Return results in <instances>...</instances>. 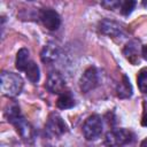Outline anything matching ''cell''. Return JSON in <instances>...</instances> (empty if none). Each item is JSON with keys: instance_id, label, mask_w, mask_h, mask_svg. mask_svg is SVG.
Returning a JSON list of instances; mask_svg holds the SVG:
<instances>
[{"instance_id": "e0dca14e", "label": "cell", "mask_w": 147, "mask_h": 147, "mask_svg": "<svg viewBox=\"0 0 147 147\" xmlns=\"http://www.w3.org/2000/svg\"><path fill=\"white\" fill-rule=\"evenodd\" d=\"M141 55H142V57L145 60H147V45L142 46V48H141Z\"/></svg>"}, {"instance_id": "3957f363", "label": "cell", "mask_w": 147, "mask_h": 147, "mask_svg": "<svg viewBox=\"0 0 147 147\" xmlns=\"http://www.w3.org/2000/svg\"><path fill=\"white\" fill-rule=\"evenodd\" d=\"M83 134L86 140H96L102 133V119L99 115H91L83 124Z\"/></svg>"}, {"instance_id": "9c48e42d", "label": "cell", "mask_w": 147, "mask_h": 147, "mask_svg": "<svg viewBox=\"0 0 147 147\" xmlns=\"http://www.w3.org/2000/svg\"><path fill=\"white\" fill-rule=\"evenodd\" d=\"M141 48L142 47H140V42L138 40H130L129 42H126L123 49V54L132 64H137L139 62Z\"/></svg>"}, {"instance_id": "ba28073f", "label": "cell", "mask_w": 147, "mask_h": 147, "mask_svg": "<svg viewBox=\"0 0 147 147\" xmlns=\"http://www.w3.org/2000/svg\"><path fill=\"white\" fill-rule=\"evenodd\" d=\"M99 30L101 33H103L108 37H111V38L119 37L123 33V29L118 23L110 21V20H107V18L102 20L99 23Z\"/></svg>"}, {"instance_id": "5bb4252c", "label": "cell", "mask_w": 147, "mask_h": 147, "mask_svg": "<svg viewBox=\"0 0 147 147\" xmlns=\"http://www.w3.org/2000/svg\"><path fill=\"white\" fill-rule=\"evenodd\" d=\"M25 75L28 77V79L31 82V83H37L40 78V71H39V67L33 62L31 61V63L28 65V68L25 69Z\"/></svg>"}, {"instance_id": "6da1fadb", "label": "cell", "mask_w": 147, "mask_h": 147, "mask_svg": "<svg viewBox=\"0 0 147 147\" xmlns=\"http://www.w3.org/2000/svg\"><path fill=\"white\" fill-rule=\"evenodd\" d=\"M0 87L5 96L14 98L22 92L23 79L18 74L2 71L0 76Z\"/></svg>"}, {"instance_id": "52a82bcc", "label": "cell", "mask_w": 147, "mask_h": 147, "mask_svg": "<svg viewBox=\"0 0 147 147\" xmlns=\"http://www.w3.org/2000/svg\"><path fill=\"white\" fill-rule=\"evenodd\" d=\"M40 20L44 24V26L49 31H55L61 25V18L60 15L53 10V9H44L40 14Z\"/></svg>"}, {"instance_id": "d6986e66", "label": "cell", "mask_w": 147, "mask_h": 147, "mask_svg": "<svg viewBox=\"0 0 147 147\" xmlns=\"http://www.w3.org/2000/svg\"><path fill=\"white\" fill-rule=\"evenodd\" d=\"M140 147H147V138H145V139L141 141V144H140Z\"/></svg>"}, {"instance_id": "7c38bea8", "label": "cell", "mask_w": 147, "mask_h": 147, "mask_svg": "<svg viewBox=\"0 0 147 147\" xmlns=\"http://www.w3.org/2000/svg\"><path fill=\"white\" fill-rule=\"evenodd\" d=\"M31 59H30V53L26 48H21L17 54H16V61H15V64H16V68L20 70V71H25V69L28 68V65L31 63Z\"/></svg>"}, {"instance_id": "2e32d148", "label": "cell", "mask_w": 147, "mask_h": 147, "mask_svg": "<svg viewBox=\"0 0 147 147\" xmlns=\"http://www.w3.org/2000/svg\"><path fill=\"white\" fill-rule=\"evenodd\" d=\"M137 2L136 1H131V0H127V1H124V2H121L119 5V10L121 13L124 15V16H129L132 10L134 9Z\"/></svg>"}, {"instance_id": "ac0fdd59", "label": "cell", "mask_w": 147, "mask_h": 147, "mask_svg": "<svg viewBox=\"0 0 147 147\" xmlns=\"http://www.w3.org/2000/svg\"><path fill=\"white\" fill-rule=\"evenodd\" d=\"M141 125H142V126H147V114L142 117V119H141Z\"/></svg>"}, {"instance_id": "5b68a950", "label": "cell", "mask_w": 147, "mask_h": 147, "mask_svg": "<svg viewBox=\"0 0 147 147\" xmlns=\"http://www.w3.org/2000/svg\"><path fill=\"white\" fill-rule=\"evenodd\" d=\"M98 82H99L98 71L94 67H91L86 69L85 72L82 75L79 79V88L83 93H88L96 87Z\"/></svg>"}, {"instance_id": "8fae6325", "label": "cell", "mask_w": 147, "mask_h": 147, "mask_svg": "<svg viewBox=\"0 0 147 147\" xmlns=\"http://www.w3.org/2000/svg\"><path fill=\"white\" fill-rule=\"evenodd\" d=\"M116 92H117V96L119 99H129L131 95H132V85L127 78V76L123 75L122 77V82L118 84L117 88H116Z\"/></svg>"}, {"instance_id": "30bf717a", "label": "cell", "mask_w": 147, "mask_h": 147, "mask_svg": "<svg viewBox=\"0 0 147 147\" xmlns=\"http://www.w3.org/2000/svg\"><path fill=\"white\" fill-rule=\"evenodd\" d=\"M59 55H60L59 46L51 42V44H47L44 46V48L40 53V59L44 63L49 64V63L55 62L59 59Z\"/></svg>"}, {"instance_id": "9a60e30c", "label": "cell", "mask_w": 147, "mask_h": 147, "mask_svg": "<svg viewBox=\"0 0 147 147\" xmlns=\"http://www.w3.org/2000/svg\"><path fill=\"white\" fill-rule=\"evenodd\" d=\"M137 82H138V87L140 92L144 94H147V68H142L139 71Z\"/></svg>"}, {"instance_id": "277c9868", "label": "cell", "mask_w": 147, "mask_h": 147, "mask_svg": "<svg viewBox=\"0 0 147 147\" xmlns=\"http://www.w3.org/2000/svg\"><path fill=\"white\" fill-rule=\"evenodd\" d=\"M67 131H68V126L62 119V117L56 113L51 114L45 125L46 134L49 137H60L64 134Z\"/></svg>"}, {"instance_id": "7a4b0ae2", "label": "cell", "mask_w": 147, "mask_h": 147, "mask_svg": "<svg viewBox=\"0 0 147 147\" xmlns=\"http://www.w3.org/2000/svg\"><path fill=\"white\" fill-rule=\"evenodd\" d=\"M133 140V133L125 129H114L106 133L105 145L108 147H121Z\"/></svg>"}, {"instance_id": "8992f818", "label": "cell", "mask_w": 147, "mask_h": 147, "mask_svg": "<svg viewBox=\"0 0 147 147\" xmlns=\"http://www.w3.org/2000/svg\"><path fill=\"white\" fill-rule=\"evenodd\" d=\"M45 87L53 94H62L65 92V80L60 72L53 71L48 75Z\"/></svg>"}, {"instance_id": "4fadbf2b", "label": "cell", "mask_w": 147, "mask_h": 147, "mask_svg": "<svg viewBox=\"0 0 147 147\" xmlns=\"http://www.w3.org/2000/svg\"><path fill=\"white\" fill-rule=\"evenodd\" d=\"M75 106V99L69 92H64L60 94L57 101H56V107L59 109H70Z\"/></svg>"}]
</instances>
